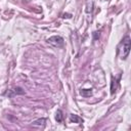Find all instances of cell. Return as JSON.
<instances>
[{
	"mask_svg": "<svg viewBox=\"0 0 131 131\" xmlns=\"http://www.w3.org/2000/svg\"><path fill=\"white\" fill-rule=\"evenodd\" d=\"M55 120L57 123H61L63 120V113L61 110H57L55 113Z\"/></svg>",
	"mask_w": 131,
	"mask_h": 131,
	"instance_id": "obj_4",
	"label": "cell"
},
{
	"mask_svg": "<svg viewBox=\"0 0 131 131\" xmlns=\"http://www.w3.org/2000/svg\"><path fill=\"white\" fill-rule=\"evenodd\" d=\"M16 94H25V90H23V88H20V87H14L7 92V95L10 97H12L13 95H16Z\"/></svg>",
	"mask_w": 131,
	"mask_h": 131,
	"instance_id": "obj_3",
	"label": "cell"
},
{
	"mask_svg": "<svg viewBox=\"0 0 131 131\" xmlns=\"http://www.w3.org/2000/svg\"><path fill=\"white\" fill-rule=\"evenodd\" d=\"M70 121L72 122V123H78V124H80V123H82L83 122V120L79 117V116H77V115H71V117H70Z\"/></svg>",
	"mask_w": 131,
	"mask_h": 131,
	"instance_id": "obj_5",
	"label": "cell"
},
{
	"mask_svg": "<svg viewBox=\"0 0 131 131\" xmlns=\"http://www.w3.org/2000/svg\"><path fill=\"white\" fill-rule=\"evenodd\" d=\"M80 94L82 96H85V97H88V96H91L92 95V91L89 90V89H82L80 91Z\"/></svg>",
	"mask_w": 131,
	"mask_h": 131,
	"instance_id": "obj_7",
	"label": "cell"
},
{
	"mask_svg": "<svg viewBox=\"0 0 131 131\" xmlns=\"http://www.w3.org/2000/svg\"><path fill=\"white\" fill-rule=\"evenodd\" d=\"M45 122H46V119L45 118H41V119H38L36 121L33 122V126H44L45 125Z\"/></svg>",
	"mask_w": 131,
	"mask_h": 131,
	"instance_id": "obj_6",
	"label": "cell"
},
{
	"mask_svg": "<svg viewBox=\"0 0 131 131\" xmlns=\"http://www.w3.org/2000/svg\"><path fill=\"white\" fill-rule=\"evenodd\" d=\"M122 50H123V54H122V58L123 59H126V57L129 55V52H130V48H131V41H130V37L129 36H126L124 39H123V42H122Z\"/></svg>",
	"mask_w": 131,
	"mask_h": 131,
	"instance_id": "obj_1",
	"label": "cell"
},
{
	"mask_svg": "<svg viewBox=\"0 0 131 131\" xmlns=\"http://www.w3.org/2000/svg\"><path fill=\"white\" fill-rule=\"evenodd\" d=\"M93 35H94V40H96L97 38H99V32H94Z\"/></svg>",
	"mask_w": 131,
	"mask_h": 131,
	"instance_id": "obj_8",
	"label": "cell"
},
{
	"mask_svg": "<svg viewBox=\"0 0 131 131\" xmlns=\"http://www.w3.org/2000/svg\"><path fill=\"white\" fill-rule=\"evenodd\" d=\"M47 42L54 47H62L64 44L63 38L60 36H51L47 39Z\"/></svg>",
	"mask_w": 131,
	"mask_h": 131,
	"instance_id": "obj_2",
	"label": "cell"
}]
</instances>
